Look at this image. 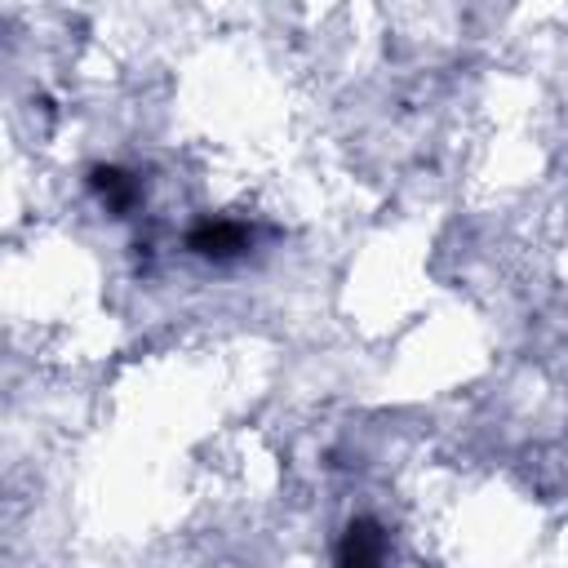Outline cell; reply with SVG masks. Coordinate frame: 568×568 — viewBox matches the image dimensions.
<instances>
[{"label": "cell", "mask_w": 568, "mask_h": 568, "mask_svg": "<svg viewBox=\"0 0 568 568\" xmlns=\"http://www.w3.org/2000/svg\"><path fill=\"white\" fill-rule=\"evenodd\" d=\"M337 568H386V532L368 519L351 524L337 541Z\"/></svg>", "instance_id": "1"}]
</instances>
